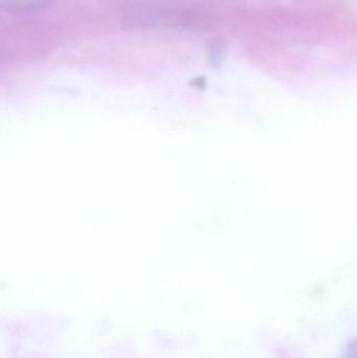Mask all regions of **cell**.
<instances>
[{"label": "cell", "instance_id": "obj_1", "mask_svg": "<svg viewBox=\"0 0 357 358\" xmlns=\"http://www.w3.org/2000/svg\"><path fill=\"white\" fill-rule=\"evenodd\" d=\"M54 0H0V8L10 14H24L45 8Z\"/></svg>", "mask_w": 357, "mask_h": 358}, {"label": "cell", "instance_id": "obj_2", "mask_svg": "<svg viewBox=\"0 0 357 358\" xmlns=\"http://www.w3.org/2000/svg\"><path fill=\"white\" fill-rule=\"evenodd\" d=\"M344 358H357V336L348 344Z\"/></svg>", "mask_w": 357, "mask_h": 358}]
</instances>
